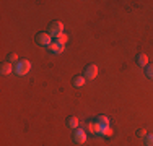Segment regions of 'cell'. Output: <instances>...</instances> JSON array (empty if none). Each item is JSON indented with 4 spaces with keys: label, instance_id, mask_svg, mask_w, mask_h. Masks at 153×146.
I'll list each match as a JSON object with an SVG mask.
<instances>
[{
    "label": "cell",
    "instance_id": "6da1fadb",
    "mask_svg": "<svg viewBox=\"0 0 153 146\" xmlns=\"http://www.w3.org/2000/svg\"><path fill=\"white\" fill-rule=\"evenodd\" d=\"M31 70V63L30 60H20L18 63L15 65V73L18 76H23V75H28Z\"/></svg>",
    "mask_w": 153,
    "mask_h": 146
},
{
    "label": "cell",
    "instance_id": "7a4b0ae2",
    "mask_svg": "<svg viewBox=\"0 0 153 146\" xmlns=\"http://www.w3.org/2000/svg\"><path fill=\"white\" fill-rule=\"evenodd\" d=\"M49 34L54 38H59L60 34H64V23L62 21H54L49 24Z\"/></svg>",
    "mask_w": 153,
    "mask_h": 146
},
{
    "label": "cell",
    "instance_id": "3957f363",
    "mask_svg": "<svg viewBox=\"0 0 153 146\" xmlns=\"http://www.w3.org/2000/svg\"><path fill=\"white\" fill-rule=\"evenodd\" d=\"M52 36L49 34V32H39L38 36H36V42L39 44V46H47L49 47L51 44H52Z\"/></svg>",
    "mask_w": 153,
    "mask_h": 146
},
{
    "label": "cell",
    "instance_id": "277c9868",
    "mask_svg": "<svg viewBox=\"0 0 153 146\" xmlns=\"http://www.w3.org/2000/svg\"><path fill=\"white\" fill-rule=\"evenodd\" d=\"M86 128H88V133L94 135V136H100V135L103 133V125H100L96 120H94V122H90L88 125H86Z\"/></svg>",
    "mask_w": 153,
    "mask_h": 146
},
{
    "label": "cell",
    "instance_id": "5b68a950",
    "mask_svg": "<svg viewBox=\"0 0 153 146\" xmlns=\"http://www.w3.org/2000/svg\"><path fill=\"white\" fill-rule=\"evenodd\" d=\"M98 67L96 65H88V67L85 68V73H83V76H85L86 80H94L98 76Z\"/></svg>",
    "mask_w": 153,
    "mask_h": 146
},
{
    "label": "cell",
    "instance_id": "8992f818",
    "mask_svg": "<svg viewBox=\"0 0 153 146\" xmlns=\"http://www.w3.org/2000/svg\"><path fill=\"white\" fill-rule=\"evenodd\" d=\"M74 141L75 143H78V145H83L86 141V133H85V130H82V128H78V130H75V133H74Z\"/></svg>",
    "mask_w": 153,
    "mask_h": 146
},
{
    "label": "cell",
    "instance_id": "52a82bcc",
    "mask_svg": "<svg viewBox=\"0 0 153 146\" xmlns=\"http://www.w3.org/2000/svg\"><path fill=\"white\" fill-rule=\"evenodd\" d=\"M49 50H51L52 54H62V52L65 50V46H60V44L56 41V42H52V44L49 46Z\"/></svg>",
    "mask_w": 153,
    "mask_h": 146
},
{
    "label": "cell",
    "instance_id": "ba28073f",
    "mask_svg": "<svg viewBox=\"0 0 153 146\" xmlns=\"http://www.w3.org/2000/svg\"><path fill=\"white\" fill-rule=\"evenodd\" d=\"M137 65H140V67H148V55L147 54H138L137 55Z\"/></svg>",
    "mask_w": 153,
    "mask_h": 146
},
{
    "label": "cell",
    "instance_id": "9c48e42d",
    "mask_svg": "<svg viewBox=\"0 0 153 146\" xmlns=\"http://www.w3.org/2000/svg\"><path fill=\"white\" fill-rule=\"evenodd\" d=\"M12 72H15V67L12 65V62H5V63H2V73L3 75H10Z\"/></svg>",
    "mask_w": 153,
    "mask_h": 146
},
{
    "label": "cell",
    "instance_id": "30bf717a",
    "mask_svg": "<svg viewBox=\"0 0 153 146\" xmlns=\"http://www.w3.org/2000/svg\"><path fill=\"white\" fill-rule=\"evenodd\" d=\"M85 83H86L85 76H75V78H74V86H76V88L85 86Z\"/></svg>",
    "mask_w": 153,
    "mask_h": 146
},
{
    "label": "cell",
    "instance_id": "8fae6325",
    "mask_svg": "<svg viewBox=\"0 0 153 146\" xmlns=\"http://www.w3.org/2000/svg\"><path fill=\"white\" fill-rule=\"evenodd\" d=\"M67 123H68V127H70V128H76V127L80 125V122H78V119H76L75 115H72V117H68V120H67Z\"/></svg>",
    "mask_w": 153,
    "mask_h": 146
},
{
    "label": "cell",
    "instance_id": "7c38bea8",
    "mask_svg": "<svg viewBox=\"0 0 153 146\" xmlns=\"http://www.w3.org/2000/svg\"><path fill=\"white\" fill-rule=\"evenodd\" d=\"M96 122L100 123V125H103V127H109V123H111V122H109V119H108L106 115H100V117L96 119Z\"/></svg>",
    "mask_w": 153,
    "mask_h": 146
},
{
    "label": "cell",
    "instance_id": "4fadbf2b",
    "mask_svg": "<svg viewBox=\"0 0 153 146\" xmlns=\"http://www.w3.org/2000/svg\"><path fill=\"white\" fill-rule=\"evenodd\" d=\"M56 41L59 42L60 46H65V44H67V41H68V36H67V34H65V32H64V34H60L59 38H56Z\"/></svg>",
    "mask_w": 153,
    "mask_h": 146
},
{
    "label": "cell",
    "instance_id": "5bb4252c",
    "mask_svg": "<svg viewBox=\"0 0 153 146\" xmlns=\"http://www.w3.org/2000/svg\"><path fill=\"white\" fill-rule=\"evenodd\" d=\"M112 128H111V125L109 127H103V133H101V136H112Z\"/></svg>",
    "mask_w": 153,
    "mask_h": 146
},
{
    "label": "cell",
    "instance_id": "9a60e30c",
    "mask_svg": "<svg viewBox=\"0 0 153 146\" xmlns=\"http://www.w3.org/2000/svg\"><path fill=\"white\" fill-rule=\"evenodd\" d=\"M145 73H147V76L150 80H153V65H148V67L145 68Z\"/></svg>",
    "mask_w": 153,
    "mask_h": 146
},
{
    "label": "cell",
    "instance_id": "2e32d148",
    "mask_svg": "<svg viewBox=\"0 0 153 146\" xmlns=\"http://www.w3.org/2000/svg\"><path fill=\"white\" fill-rule=\"evenodd\" d=\"M145 146H153V135H147L145 136Z\"/></svg>",
    "mask_w": 153,
    "mask_h": 146
},
{
    "label": "cell",
    "instance_id": "e0dca14e",
    "mask_svg": "<svg viewBox=\"0 0 153 146\" xmlns=\"http://www.w3.org/2000/svg\"><path fill=\"white\" fill-rule=\"evenodd\" d=\"M137 135L140 138H145V136H147V130H145V128H138L137 130Z\"/></svg>",
    "mask_w": 153,
    "mask_h": 146
},
{
    "label": "cell",
    "instance_id": "ac0fdd59",
    "mask_svg": "<svg viewBox=\"0 0 153 146\" xmlns=\"http://www.w3.org/2000/svg\"><path fill=\"white\" fill-rule=\"evenodd\" d=\"M8 62H16V63H18L20 60H18V55H16V54H10V55H8Z\"/></svg>",
    "mask_w": 153,
    "mask_h": 146
}]
</instances>
